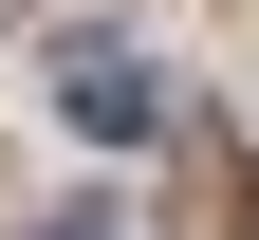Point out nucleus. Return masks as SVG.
I'll return each mask as SVG.
<instances>
[{
	"label": "nucleus",
	"instance_id": "obj_2",
	"mask_svg": "<svg viewBox=\"0 0 259 240\" xmlns=\"http://www.w3.org/2000/svg\"><path fill=\"white\" fill-rule=\"evenodd\" d=\"M37 240H111V222H37Z\"/></svg>",
	"mask_w": 259,
	"mask_h": 240
},
{
	"label": "nucleus",
	"instance_id": "obj_1",
	"mask_svg": "<svg viewBox=\"0 0 259 240\" xmlns=\"http://www.w3.org/2000/svg\"><path fill=\"white\" fill-rule=\"evenodd\" d=\"M56 111H74L93 148H148V129H167V74H148L130 37H74V56H56Z\"/></svg>",
	"mask_w": 259,
	"mask_h": 240
}]
</instances>
